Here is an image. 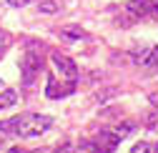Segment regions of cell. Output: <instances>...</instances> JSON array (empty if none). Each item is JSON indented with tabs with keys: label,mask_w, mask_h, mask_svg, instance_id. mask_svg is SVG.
Wrapping results in <instances>:
<instances>
[{
	"label": "cell",
	"mask_w": 158,
	"mask_h": 153,
	"mask_svg": "<svg viewBox=\"0 0 158 153\" xmlns=\"http://www.w3.org/2000/svg\"><path fill=\"white\" fill-rule=\"evenodd\" d=\"M60 35L65 38V40H85V38H88V33L81 30V28H63Z\"/></svg>",
	"instance_id": "obj_8"
},
{
	"label": "cell",
	"mask_w": 158,
	"mask_h": 153,
	"mask_svg": "<svg viewBox=\"0 0 158 153\" xmlns=\"http://www.w3.org/2000/svg\"><path fill=\"white\" fill-rule=\"evenodd\" d=\"M148 128H151V130H158V116H153V118L148 121Z\"/></svg>",
	"instance_id": "obj_17"
},
{
	"label": "cell",
	"mask_w": 158,
	"mask_h": 153,
	"mask_svg": "<svg viewBox=\"0 0 158 153\" xmlns=\"http://www.w3.org/2000/svg\"><path fill=\"white\" fill-rule=\"evenodd\" d=\"M8 3L13 5V8H23V5H28L30 0H8Z\"/></svg>",
	"instance_id": "obj_15"
},
{
	"label": "cell",
	"mask_w": 158,
	"mask_h": 153,
	"mask_svg": "<svg viewBox=\"0 0 158 153\" xmlns=\"http://www.w3.org/2000/svg\"><path fill=\"white\" fill-rule=\"evenodd\" d=\"M50 60L55 65V70L60 73V78L65 81H78V65L68 58V55H60V53H50Z\"/></svg>",
	"instance_id": "obj_5"
},
{
	"label": "cell",
	"mask_w": 158,
	"mask_h": 153,
	"mask_svg": "<svg viewBox=\"0 0 158 153\" xmlns=\"http://www.w3.org/2000/svg\"><path fill=\"white\" fill-rule=\"evenodd\" d=\"M15 101H18V93H15V90H3V93H0V110H3V108H10Z\"/></svg>",
	"instance_id": "obj_10"
},
{
	"label": "cell",
	"mask_w": 158,
	"mask_h": 153,
	"mask_svg": "<svg viewBox=\"0 0 158 153\" xmlns=\"http://www.w3.org/2000/svg\"><path fill=\"white\" fill-rule=\"evenodd\" d=\"M8 153H40V151H28V148H10Z\"/></svg>",
	"instance_id": "obj_16"
},
{
	"label": "cell",
	"mask_w": 158,
	"mask_h": 153,
	"mask_svg": "<svg viewBox=\"0 0 158 153\" xmlns=\"http://www.w3.org/2000/svg\"><path fill=\"white\" fill-rule=\"evenodd\" d=\"M156 153H158V143H156Z\"/></svg>",
	"instance_id": "obj_20"
},
{
	"label": "cell",
	"mask_w": 158,
	"mask_h": 153,
	"mask_svg": "<svg viewBox=\"0 0 158 153\" xmlns=\"http://www.w3.org/2000/svg\"><path fill=\"white\" fill-rule=\"evenodd\" d=\"M131 153H151V146L148 143H138V146H133Z\"/></svg>",
	"instance_id": "obj_13"
},
{
	"label": "cell",
	"mask_w": 158,
	"mask_h": 153,
	"mask_svg": "<svg viewBox=\"0 0 158 153\" xmlns=\"http://www.w3.org/2000/svg\"><path fill=\"white\" fill-rule=\"evenodd\" d=\"M133 60L143 68H158V45H151V48H141L133 53Z\"/></svg>",
	"instance_id": "obj_6"
},
{
	"label": "cell",
	"mask_w": 158,
	"mask_h": 153,
	"mask_svg": "<svg viewBox=\"0 0 158 153\" xmlns=\"http://www.w3.org/2000/svg\"><path fill=\"white\" fill-rule=\"evenodd\" d=\"M128 10L135 15H153L158 18V5L153 0H128Z\"/></svg>",
	"instance_id": "obj_7"
},
{
	"label": "cell",
	"mask_w": 158,
	"mask_h": 153,
	"mask_svg": "<svg viewBox=\"0 0 158 153\" xmlns=\"http://www.w3.org/2000/svg\"><path fill=\"white\" fill-rule=\"evenodd\" d=\"M110 130H113V133H115V136H118V138H121V141H123V138L128 136V133L133 130V123H121V126H115V128H110Z\"/></svg>",
	"instance_id": "obj_12"
},
{
	"label": "cell",
	"mask_w": 158,
	"mask_h": 153,
	"mask_svg": "<svg viewBox=\"0 0 158 153\" xmlns=\"http://www.w3.org/2000/svg\"><path fill=\"white\" fill-rule=\"evenodd\" d=\"M0 88H3V78H0Z\"/></svg>",
	"instance_id": "obj_19"
},
{
	"label": "cell",
	"mask_w": 158,
	"mask_h": 153,
	"mask_svg": "<svg viewBox=\"0 0 158 153\" xmlns=\"http://www.w3.org/2000/svg\"><path fill=\"white\" fill-rule=\"evenodd\" d=\"M40 70H43V55H40V50H33V45H30L20 55V81H23V85H33L35 78L40 75Z\"/></svg>",
	"instance_id": "obj_2"
},
{
	"label": "cell",
	"mask_w": 158,
	"mask_h": 153,
	"mask_svg": "<svg viewBox=\"0 0 158 153\" xmlns=\"http://www.w3.org/2000/svg\"><path fill=\"white\" fill-rule=\"evenodd\" d=\"M151 103H153V105L158 108V93H153V95H151Z\"/></svg>",
	"instance_id": "obj_18"
},
{
	"label": "cell",
	"mask_w": 158,
	"mask_h": 153,
	"mask_svg": "<svg viewBox=\"0 0 158 153\" xmlns=\"http://www.w3.org/2000/svg\"><path fill=\"white\" fill-rule=\"evenodd\" d=\"M75 90V81H60L58 83V75H48V85H45V95L48 98H65Z\"/></svg>",
	"instance_id": "obj_4"
},
{
	"label": "cell",
	"mask_w": 158,
	"mask_h": 153,
	"mask_svg": "<svg viewBox=\"0 0 158 153\" xmlns=\"http://www.w3.org/2000/svg\"><path fill=\"white\" fill-rule=\"evenodd\" d=\"M8 43H10L8 33H5V30H0V50H5V48H8Z\"/></svg>",
	"instance_id": "obj_14"
},
{
	"label": "cell",
	"mask_w": 158,
	"mask_h": 153,
	"mask_svg": "<svg viewBox=\"0 0 158 153\" xmlns=\"http://www.w3.org/2000/svg\"><path fill=\"white\" fill-rule=\"evenodd\" d=\"M118 143H121V138H118L113 130H101V133H95V136L81 141L85 153H113L118 148Z\"/></svg>",
	"instance_id": "obj_3"
},
{
	"label": "cell",
	"mask_w": 158,
	"mask_h": 153,
	"mask_svg": "<svg viewBox=\"0 0 158 153\" xmlns=\"http://www.w3.org/2000/svg\"><path fill=\"white\" fill-rule=\"evenodd\" d=\"M53 153H85V148L78 143V146H73V143H65V146H60V148H55Z\"/></svg>",
	"instance_id": "obj_11"
},
{
	"label": "cell",
	"mask_w": 158,
	"mask_h": 153,
	"mask_svg": "<svg viewBox=\"0 0 158 153\" xmlns=\"http://www.w3.org/2000/svg\"><path fill=\"white\" fill-rule=\"evenodd\" d=\"M50 126H53L50 116L25 113V116H18L13 121H0V133H5V136H20V138H35V136H43Z\"/></svg>",
	"instance_id": "obj_1"
},
{
	"label": "cell",
	"mask_w": 158,
	"mask_h": 153,
	"mask_svg": "<svg viewBox=\"0 0 158 153\" xmlns=\"http://www.w3.org/2000/svg\"><path fill=\"white\" fill-rule=\"evenodd\" d=\"M38 10L43 15H55V13H60V3H55V0H40V3H38Z\"/></svg>",
	"instance_id": "obj_9"
}]
</instances>
